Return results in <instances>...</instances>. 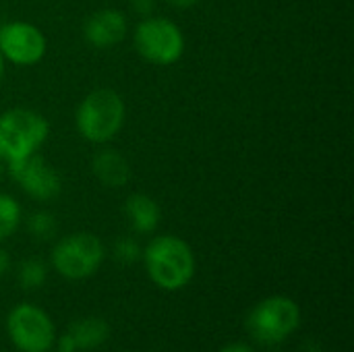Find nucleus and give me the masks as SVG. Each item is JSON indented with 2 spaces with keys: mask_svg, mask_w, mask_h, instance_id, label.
I'll list each match as a JSON object with an SVG mask.
<instances>
[{
  "mask_svg": "<svg viewBox=\"0 0 354 352\" xmlns=\"http://www.w3.org/2000/svg\"><path fill=\"white\" fill-rule=\"evenodd\" d=\"M145 266L151 280L166 288L176 290L189 284L195 272V257L191 247L172 234L158 237L145 249Z\"/></svg>",
  "mask_w": 354,
  "mask_h": 352,
  "instance_id": "obj_1",
  "label": "nucleus"
},
{
  "mask_svg": "<svg viewBox=\"0 0 354 352\" xmlns=\"http://www.w3.org/2000/svg\"><path fill=\"white\" fill-rule=\"evenodd\" d=\"M124 124V102L112 89L91 91L77 108V129L85 141L108 143Z\"/></svg>",
  "mask_w": 354,
  "mask_h": 352,
  "instance_id": "obj_2",
  "label": "nucleus"
},
{
  "mask_svg": "<svg viewBox=\"0 0 354 352\" xmlns=\"http://www.w3.org/2000/svg\"><path fill=\"white\" fill-rule=\"evenodd\" d=\"M48 120L33 112L15 108L0 114V158L15 160L35 154L48 139Z\"/></svg>",
  "mask_w": 354,
  "mask_h": 352,
  "instance_id": "obj_3",
  "label": "nucleus"
},
{
  "mask_svg": "<svg viewBox=\"0 0 354 352\" xmlns=\"http://www.w3.org/2000/svg\"><path fill=\"white\" fill-rule=\"evenodd\" d=\"M135 48L151 64H174L185 52V35L166 17H145L135 29Z\"/></svg>",
  "mask_w": 354,
  "mask_h": 352,
  "instance_id": "obj_4",
  "label": "nucleus"
},
{
  "mask_svg": "<svg viewBox=\"0 0 354 352\" xmlns=\"http://www.w3.org/2000/svg\"><path fill=\"white\" fill-rule=\"evenodd\" d=\"M301 311L295 301L286 297H272L257 305L249 315V332L263 344L282 342L299 328Z\"/></svg>",
  "mask_w": 354,
  "mask_h": 352,
  "instance_id": "obj_5",
  "label": "nucleus"
},
{
  "mask_svg": "<svg viewBox=\"0 0 354 352\" xmlns=\"http://www.w3.org/2000/svg\"><path fill=\"white\" fill-rule=\"evenodd\" d=\"M104 259V247L97 237L77 232L62 239L52 251L54 268L68 280H83L91 276Z\"/></svg>",
  "mask_w": 354,
  "mask_h": 352,
  "instance_id": "obj_6",
  "label": "nucleus"
},
{
  "mask_svg": "<svg viewBox=\"0 0 354 352\" xmlns=\"http://www.w3.org/2000/svg\"><path fill=\"white\" fill-rule=\"evenodd\" d=\"M8 172L21 185V189L37 201H50L58 197L62 189V180L56 168L37 154L8 160Z\"/></svg>",
  "mask_w": 354,
  "mask_h": 352,
  "instance_id": "obj_7",
  "label": "nucleus"
},
{
  "mask_svg": "<svg viewBox=\"0 0 354 352\" xmlns=\"http://www.w3.org/2000/svg\"><path fill=\"white\" fill-rule=\"evenodd\" d=\"M8 334L23 352H46L54 342V330L46 313L33 305H19L8 315Z\"/></svg>",
  "mask_w": 354,
  "mask_h": 352,
  "instance_id": "obj_8",
  "label": "nucleus"
},
{
  "mask_svg": "<svg viewBox=\"0 0 354 352\" xmlns=\"http://www.w3.org/2000/svg\"><path fill=\"white\" fill-rule=\"evenodd\" d=\"M46 48L44 33L31 23L12 21L0 29V54L12 64L31 66L44 58Z\"/></svg>",
  "mask_w": 354,
  "mask_h": 352,
  "instance_id": "obj_9",
  "label": "nucleus"
},
{
  "mask_svg": "<svg viewBox=\"0 0 354 352\" xmlns=\"http://www.w3.org/2000/svg\"><path fill=\"white\" fill-rule=\"evenodd\" d=\"M85 39L95 48H112L127 35V19L120 10L102 8L93 12L83 27Z\"/></svg>",
  "mask_w": 354,
  "mask_h": 352,
  "instance_id": "obj_10",
  "label": "nucleus"
},
{
  "mask_svg": "<svg viewBox=\"0 0 354 352\" xmlns=\"http://www.w3.org/2000/svg\"><path fill=\"white\" fill-rule=\"evenodd\" d=\"M91 168H93V174L97 176V180L110 189H118V187L127 185L131 178L129 162L116 149H100L91 160Z\"/></svg>",
  "mask_w": 354,
  "mask_h": 352,
  "instance_id": "obj_11",
  "label": "nucleus"
},
{
  "mask_svg": "<svg viewBox=\"0 0 354 352\" xmlns=\"http://www.w3.org/2000/svg\"><path fill=\"white\" fill-rule=\"evenodd\" d=\"M124 214L135 232L147 234L160 224V205L145 193H135L124 203Z\"/></svg>",
  "mask_w": 354,
  "mask_h": 352,
  "instance_id": "obj_12",
  "label": "nucleus"
},
{
  "mask_svg": "<svg viewBox=\"0 0 354 352\" xmlns=\"http://www.w3.org/2000/svg\"><path fill=\"white\" fill-rule=\"evenodd\" d=\"M75 349H93L100 346L106 338H108V324L102 319H81L77 324L71 326L68 334H66Z\"/></svg>",
  "mask_w": 354,
  "mask_h": 352,
  "instance_id": "obj_13",
  "label": "nucleus"
},
{
  "mask_svg": "<svg viewBox=\"0 0 354 352\" xmlns=\"http://www.w3.org/2000/svg\"><path fill=\"white\" fill-rule=\"evenodd\" d=\"M19 222H21L19 203L8 195H0V241L10 237L17 230Z\"/></svg>",
  "mask_w": 354,
  "mask_h": 352,
  "instance_id": "obj_14",
  "label": "nucleus"
},
{
  "mask_svg": "<svg viewBox=\"0 0 354 352\" xmlns=\"http://www.w3.org/2000/svg\"><path fill=\"white\" fill-rule=\"evenodd\" d=\"M19 282L25 288H37L46 282V266L39 259H27L21 263L19 270Z\"/></svg>",
  "mask_w": 354,
  "mask_h": 352,
  "instance_id": "obj_15",
  "label": "nucleus"
},
{
  "mask_svg": "<svg viewBox=\"0 0 354 352\" xmlns=\"http://www.w3.org/2000/svg\"><path fill=\"white\" fill-rule=\"evenodd\" d=\"M29 230L33 237L37 239H50L56 230V222H54V216L48 214V212H35L31 218H29Z\"/></svg>",
  "mask_w": 354,
  "mask_h": 352,
  "instance_id": "obj_16",
  "label": "nucleus"
},
{
  "mask_svg": "<svg viewBox=\"0 0 354 352\" xmlns=\"http://www.w3.org/2000/svg\"><path fill=\"white\" fill-rule=\"evenodd\" d=\"M114 253H116V257L120 259V261H124V263H133L137 257H139V245L133 241V239H120L118 243H116V247H114Z\"/></svg>",
  "mask_w": 354,
  "mask_h": 352,
  "instance_id": "obj_17",
  "label": "nucleus"
},
{
  "mask_svg": "<svg viewBox=\"0 0 354 352\" xmlns=\"http://www.w3.org/2000/svg\"><path fill=\"white\" fill-rule=\"evenodd\" d=\"M153 2L156 0H131V6H133V10L137 15H145L147 17L153 10Z\"/></svg>",
  "mask_w": 354,
  "mask_h": 352,
  "instance_id": "obj_18",
  "label": "nucleus"
},
{
  "mask_svg": "<svg viewBox=\"0 0 354 352\" xmlns=\"http://www.w3.org/2000/svg\"><path fill=\"white\" fill-rule=\"evenodd\" d=\"M172 6H176V8H191V6H195V4H199L201 0H168Z\"/></svg>",
  "mask_w": 354,
  "mask_h": 352,
  "instance_id": "obj_19",
  "label": "nucleus"
},
{
  "mask_svg": "<svg viewBox=\"0 0 354 352\" xmlns=\"http://www.w3.org/2000/svg\"><path fill=\"white\" fill-rule=\"evenodd\" d=\"M8 270V255L0 249V276Z\"/></svg>",
  "mask_w": 354,
  "mask_h": 352,
  "instance_id": "obj_20",
  "label": "nucleus"
},
{
  "mask_svg": "<svg viewBox=\"0 0 354 352\" xmlns=\"http://www.w3.org/2000/svg\"><path fill=\"white\" fill-rule=\"evenodd\" d=\"M222 352H253L249 346H243V344H232V346H226Z\"/></svg>",
  "mask_w": 354,
  "mask_h": 352,
  "instance_id": "obj_21",
  "label": "nucleus"
},
{
  "mask_svg": "<svg viewBox=\"0 0 354 352\" xmlns=\"http://www.w3.org/2000/svg\"><path fill=\"white\" fill-rule=\"evenodd\" d=\"M2 73H4V58H2V54H0V79H2Z\"/></svg>",
  "mask_w": 354,
  "mask_h": 352,
  "instance_id": "obj_22",
  "label": "nucleus"
},
{
  "mask_svg": "<svg viewBox=\"0 0 354 352\" xmlns=\"http://www.w3.org/2000/svg\"><path fill=\"white\" fill-rule=\"evenodd\" d=\"M0 172H2V168H0Z\"/></svg>",
  "mask_w": 354,
  "mask_h": 352,
  "instance_id": "obj_23",
  "label": "nucleus"
}]
</instances>
